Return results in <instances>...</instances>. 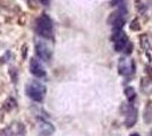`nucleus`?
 Instances as JSON below:
<instances>
[{
    "label": "nucleus",
    "instance_id": "nucleus-11",
    "mask_svg": "<svg viewBox=\"0 0 152 136\" xmlns=\"http://www.w3.org/2000/svg\"><path fill=\"white\" fill-rule=\"evenodd\" d=\"M124 94L126 95V97L129 101H133L134 99L136 97V91H135V89H134L133 86H128L124 91Z\"/></svg>",
    "mask_w": 152,
    "mask_h": 136
},
{
    "label": "nucleus",
    "instance_id": "nucleus-18",
    "mask_svg": "<svg viewBox=\"0 0 152 136\" xmlns=\"http://www.w3.org/2000/svg\"><path fill=\"white\" fill-rule=\"evenodd\" d=\"M129 136H140L139 133H133V134H131Z\"/></svg>",
    "mask_w": 152,
    "mask_h": 136
},
{
    "label": "nucleus",
    "instance_id": "nucleus-15",
    "mask_svg": "<svg viewBox=\"0 0 152 136\" xmlns=\"http://www.w3.org/2000/svg\"><path fill=\"white\" fill-rule=\"evenodd\" d=\"M132 51H133V44L129 42V43L126 45V48L124 49V51H123V52H124L125 55H131V53H132Z\"/></svg>",
    "mask_w": 152,
    "mask_h": 136
},
{
    "label": "nucleus",
    "instance_id": "nucleus-6",
    "mask_svg": "<svg viewBox=\"0 0 152 136\" xmlns=\"http://www.w3.org/2000/svg\"><path fill=\"white\" fill-rule=\"evenodd\" d=\"M35 53L39 58L43 61H50L52 57V52L50 48L42 41H38L35 43Z\"/></svg>",
    "mask_w": 152,
    "mask_h": 136
},
{
    "label": "nucleus",
    "instance_id": "nucleus-16",
    "mask_svg": "<svg viewBox=\"0 0 152 136\" xmlns=\"http://www.w3.org/2000/svg\"><path fill=\"white\" fill-rule=\"evenodd\" d=\"M125 0H111L110 1V6H119V5H124Z\"/></svg>",
    "mask_w": 152,
    "mask_h": 136
},
{
    "label": "nucleus",
    "instance_id": "nucleus-5",
    "mask_svg": "<svg viewBox=\"0 0 152 136\" xmlns=\"http://www.w3.org/2000/svg\"><path fill=\"white\" fill-rule=\"evenodd\" d=\"M134 71H135V64H134L133 60L126 58L119 59V61H118V73L121 75L128 77V76L133 75Z\"/></svg>",
    "mask_w": 152,
    "mask_h": 136
},
{
    "label": "nucleus",
    "instance_id": "nucleus-13",
    "mask_svg": "<svg viewBox=\"0 0 152 136\" xmlns=\"http://www.w3.org/2000/svg\"><path fill=\"white\" fill-rule=\"evenodd\" d=\"M140 40H141V45H142V48H143V49H145V50H148V49L150 48V44H149V40H148V36H146V35H142Z\"/></svg>",
    "mask_w": 152,
    "mask_h": 136
},
{
    "label": "nucleus",
    "instance_id": "nucleus-3",
    "mask_svg": "<svg viewBox=\"0 0 152 136\" xmlns=\"http://www.w3.org/2000/svg\"><path fill=\"white\" fill-rule=\"evenodd\" d=\"M127 9L125 6L121 7L119 9L115 10L114 13L110 14L108 17V24L113 26V28H123V26L126 23Z\"/></svg>",
    "mask_w": 152,
    "mask_h": 136
},
{
    "label": "nucleus",
    "instance_id": "nucleus-2",
    "mask_svg": "<svg viewBox=\"0 0 152 136\" xmlns=\"http://www.w3.org/2000/svg\"><path fill=\"white\" fill-rule=\"evenodd\" d=\"M25 92L27 94V97L32 99L35 102H41L43 101L45 95L47 93V89L43 84L39 83L37 81H32L28 84L26 85Z\"/></svg>",
    "mask_w": 152,
    "mask_h": 136
},
{
    "label": "nucleus",
    "instance_id": "nucleus-4",
    "mask_svg": "<svg viewBox=\"0 0 152 136\" xmlns=\"http://www.w3.org/2000/svg\"><path fill=\"white\" fill-rule=\"evenodd\" d=\"M111 41L114 42L115 50L117 52L124 51L126 45L129 43L128 36L126 35V33L123 31V28H114L113 34H111Z\"/></svg>",
    "mask_w": 152,
    "mask_h": 136
},
{
    "label": "nucleus",
    "instance_id": "nucleus-9",
    "mask_svg": "<svg viewBox=\"0 0 152 136\" xmlns=\"http://www.w3.org/2000/svg\"><path fill=\"white\" fill-rule=\"evenodd\" d=\"M137 117H139V113H137V109L135 108H132L127 111L126 113V118H125V126L127 128H131L133 127L134 125L137 121Z\"/></svg>",
    "mask_w": 152,
    "mask_h": 136
},
{
    "label": "nucleus",
    "instance_id": "nucleus-1",
    "mask_svg": "<svg viewBox=\"0 0 152 136\" xmlns=\"http://www.w3.org/2000/svg\"><path fill=\"white\" fill-rule=\"evenodd\" d=\"M35 28H37V33L40 36L45 39H52L53 24L48 15H41L40 17H38V20L35 22Z\"/></svg>",
    "mask_w": 152,
    "mask_h": 136
},
{
    "label": "nucleus",
    "instance_id": "nucleus-7",
    "mask_svg": "<svg viewBox=\"0 0 152 136\" xmlns=\"http://www.w3.org/2000/svg\"><path fill=\"white\" fill-rule=\"evenodd\" d=\"M30 71H31L32 75L35 76V77L43 78L47 76V71L43 68L42 64L35 58H32L30 60Z\"/></svg>",
    "mask_w": 152,
    "mask_h": 136
},
{
    "label": "nucleus",
    "instance_id": "nucleus-14",
    "mask_svg": "<svg viewBox=\"0 0 152 136\" xmlns=\"http://www.w3.org/2000/svg\"><path fill=\"white\" fill-rule=\"evenodd\" d=\"M129 27H131V30H133V31H140V30H141V25H140V23H139V20L135 18V20H132Z\"/></svg>",
    "mask_w": 152,
    "mask_h": 136
},
{
    "label": "nucleus",
    "instance_id": "nucleus-12",
    "mask_svg": "<svg viewBox=\"0 0 152 136\" xmlns=\"http://www.w3.org/2000/svg\"><path fill=\"white\" fill-rule=\"evenodd\" d=\"M4 108H5L6 111H12L14 108H16V101L14 100L13 97L7 99L6 101H5V103H4Z\"/></svg>",
    "mask_w": 152,
    "mask_h": 136
},
{
    "label": "nucleus",
    "instance_id": "nucleus-17",
    "mask_svg": "<svg viewBox=\"0 0 152 136\" xmlns=\"http://www.w3.org/2000/svg\"><path fill=\"white\" fill-rule=\"evenodd\" d=\"M42 5H45V6H47V5H49V0H39Z\"/></svg>",
    "mask_w": 152,
    "mask_h": 136
},
{
    "label": "nucleus",
    "instance_id": "nucleus-8",
    "mask_svg": "<svg viewBox=\"0 0 152 136\" xmlns=\"http://www.w3.org/2000/svg\"><path fill=\"white\" fill-rule=\"evenodd\" d=\"M39 130L41 133V135L43 136H50L55 133V126L51 123H49L48 120H45V119H40L39 121Z\"/></svg>",
    "mask_w": 152,
    "mask_h": 136
},
{
    "label": "nucleus",
    "instance_id": "nucleus-10",
    "mask_svg": "<svg viewBox=\"0 0 152 136\" xmlns=\"http://www.w3.org/2000/svg\"><path fill=\"white\" fill-rule=\"evenodd\" d=\"M140 86H141V91L144 94H151L152 93V79L150 77H142Z\"/></svg>",
    "mask_w": 152,
    "mask_h": 136
}]
</instances>
